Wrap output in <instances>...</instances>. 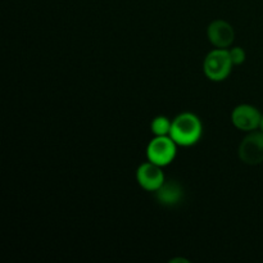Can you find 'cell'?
<instances>
[{
  "label": "cell",
  "instance_id": "obj_1",
  "mask_svg": "<svg viewBox=\"0 0 263 263\" xmlns=\"http://www.w3.org/2000/svg\"><path fill=\"white\" fill-rule=\"evenodd\" d=\"M203 125L197 115L192 112L180 113L174 121L170 136L179 146H193L202 139Z\"/></svg>",
  "mask_w": 263,
  "mask_h": 263
},
{
  "label": "cell",
  "instance_id": "obj_2",
  "mask_svg": "<svg viewBox=\"0 0 263 263\" xmlns=\"http://www.w3.org/2000/svg\"><path fill=\"white\" fill-rule=\"evenodd\" d=\"M234 63L231 61L229 49L215 48L205 55L203 62V71L205 77L213 82L225 81L233 71Z\"/></svg>",
  "mask_w": 263,
  "mask_h": 263
},
{
  "label": "cell",
  "instance_id": "obj_3",
  "mask_svg": "<svg viewBox=\"0 0 263 263\" xmlns=\"http://www.w3.org/2000/svg\"><path fill=\"white\" fill-rule=\"evenodd\" d=\"M177 144L171 136H154L153 140L146 146V158L148 161L166 167L175 161L177 154Z\"/></svg>",
  "mask_w": 263,
  "mask_h": 263
},
{
  "label": "cell",
  "instance_id": "obj_4",
  "mask_svg": "<svg viewBox=\"0 0 263 263\" xmlns=\"http://www.w3.org/2000/svg\"><path fill=\"white\" fill-rule=\"evenodd\" d=\"M239 158L243 163L249 166H257L263 163V133L251 131L241 140L238 149Z\"/></svg>",
  "mask_w": 263,
  "mask_h": 263
},
{
  "label": "cell",
  "instance_id": "obj_5",
  "mask_svg": "<svg viewBox=\"0 0 263 263\" xmlns=\"http://www.w3.org/2000/svg\"><path fill=\"white\" fill-rule=\"evenodd\" d=\"M262 115L256 107L251 104H240L234 108L231 113V122L238 130L244 133H251V131L259 128Z\"/></svg>",
  "mask_w": 263,
  "mask_h": 263
},
{
  "label": "cell",
  "instance_id": "obj_6",
  "mask_svg": "<svg viewBox=\"0 0 263 263\" xmlns=\"http://www.w3.org/2000/svg\"><path fill=\"white\" fill-rule=\"evenodd\" d=\"M136 181L146 192L156 193L166 180L162 167L148 161L141 163L136 170Z\"/></svg>",
  "mask_w": 263,
  "mask_h": 263
},
{
  "label": "cell",
  "instance_id": "obj_7",
  "mask_svg": "<svg viewBox=\"0 0 263 263\" xmlns=\"http://www.w3.org/2000/svg\"><path fill=\"white\" fill-rule=\"evenodd\" d=\"M207 36L210 43L215 48L228 49L235 40V31L229 22L223 20H216L208 25Z\"/></svg>",
  "mask_w": 263,
  "mask_h": 263
},
{
  "label": "cell",
  "instance_id": "obj_8",
  "mask_svg": "<svg viewBox=\"0 0 263 263\" xmlns=\"http://www.w3.org/2000/svg\"><path fill=\"white\" fill-rule=\"evenodd\" d=\"M156 198L164 207H176L184 199V189L176 181H164L156 192Z\"/></svg>",
  "mask_w": 263,
  "mask_h": 263
},
{
  "label": "cell",
  "instance_id": "obj_9",
  "mask_svg": "<svg viewBox=\"0 0 263 263\" xmlns=\"http://www.w3.org/2000/svg\"><path fill=\"white\" fill-rule=\"evenodd\" d=\"M172 121H170L166 116H157L151 123V130L154 136H168L171 133Z\"/></svg>",
  "mask_w": 263,
  "mask_h": 263
},
{
  "label": "cell",
  "instance_id": "obj_10",
  "mask_svg": "<svg viewBox=\"0 0 263 263\" xmlns=\"http://www.w3.org/2000/svg\"><path fill=\"white\" fill-rule=\"evenodd\" d=\"M230 57L234 66H241V64L246 62L247 53L243 48H240V46H235V48L230 49Z\"/></svg>",
  "mask_w": 263,
  "mask_h": 263
},
{
  "label": "cell",
  "instance_id": "obj_11",
  "mask_svg": "<svg viewBox=\"0 0 263 263\" xmlns=\"http://www.w3.org/2000/svg\"><path fill=\"white\" fill-rule=\"evenodd\" d=\"M259 131H262V133H263V115H262V118H261V123H259Z\"/></svg>",
  "mask_w": 263,
  "mask_h": 263
}]
</instances>
